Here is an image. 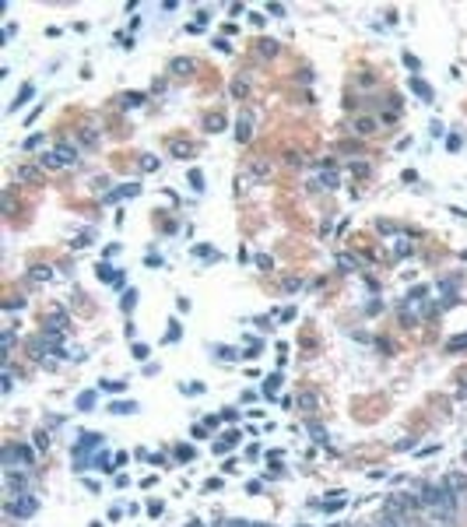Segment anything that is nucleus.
Segmentation results:
<instances>
[{
    "label": "nucleus",
    "instance_id": "f257e3e1",
    "mask_svg": "<svg viewBox=\"0 0 467 527\" xmlns=\"http://www.w3.org/2000/svg\"><path fill=\"white\" fill-rule=\"evenodd\" d=\"M42 162H46V169H67V165H74V162H78V151H74L70 144H56V148H53Z\"/></svg>",
    "mask_w": 467,
    "mask_h": 527
},
{
    "label": "nucleus",
    "instance_id": "f03ea898",
    "mask_svg": "<svg viewBox=\"0 0 467 527\" xmlns=\"http://www.w3.org/2000/svg\"><path fill=\"white\" fill-rule=\"evenodd\" d=\"M352 130H355V137H369V134L380 130V120L376 116H358V120H352Z\"/></svg>",
    "mask_w": 467,
    "mask_h": 527
},
{
    "label": "nucleus",
    "instance_id": "7ed1b4c3",
    "mask_svg": "<svg viewBox=\"0 0 467 527\" xmlns=\"http://www.w3.org/2000/svg\"><path fill=\"white\" fill-rule=\"evenodd\" d=\"M169 74L172 78H186V74H197V60H186V57H176L169 64Z\"/></svg>",
    "mask_w": 467,
    "mask_h": 527
},
{
    "label": "nucleus",
    "instance_id": "20e7f679",
    "mask_svg": "<svg viewBox=\"0 0 467 527\" xmlns=\"http://www.w3.org/2000/svg\"><path fill=\"white\" fill-rule=\"evenodd\" d=\"M169 155H176V158H194V155H197V144H190V141H169Z\"/></svg>",
    "mask_w": 467,
    "mask_h": 527
},
{
    "label": "nucleus",
    "instance_id": "39448f33",
    "mask_svg": "<svg viewBox=\"0 0 467 527\" xmlns=\"http://www.w3.org/2000/svg\"><path fill=\"white\" fill-rule=\"evenodd\" d=\"M222 127H225V116H222V113H208V116H204V130H208V134H214V130H222Z\"/></svg>",
    "mask_w": 467,
    "mask_h": 527
},
{
    "label": "nucleus",
    "instance_id": "423d86ee",
    "mask_svg": "<svg viewBox=\"0 0 467 527\" xmlns=\"http://www.w3.org/2000/svg\"><path fill=\"white\" fill-rule=\"evenodd\" d=\"M228 92H232V95H236V99H242V95H246V92H250V78H242V74H239V78H236V81H232V85H228Z\"/></svg>",
    "mask_w": 467,
    "mask_h": 527
},
{
    "label": "nucleus",
    "instance_id": "0eeeda50",
    "mask_svg": "<svg viewBox=\"0 0 467 527\" xmlns=\"http://www.w3.org/2000/svg\"><path fill=\"white\" fill-rule=\"evenodd\" d=\"M120 106H123V109H134V106H144V95H140V92H126V95L120 99Z\"/></svg>",
    "mask_w": 467,
    "mask_h": 527
},
{
    "label": "nucleus",
    "instance_id": "6e6552de",
    "mask_svg": "<svg viewBox=\"0 0 467 527\" xmlns=\"http://www.w3.org/2000/svg\"><path fill=\"white\" fill-rule=\"evenodd\" d=\"M250 127H253V116L242 113V116H239V134H236V137H239V141H250Z\"/></svg>",
    "mask_w": 467,
    "mask_h": 527
},
{
    "label": "nucleus",
    "instance_id": "1a4fd4ad",
    "mask_svg": "<svg viewBox=\"0 0 467 527\" xmlns=\"http://www.w3.org/2000/svg\"><path fill=\"white\" fill-rule=\"evenodd\" d=\"M256 50H260V57H264V60H270V57H274V53H278V50H281V46H278V43H274V39H264V43H260V46H256Z\"/></svg>",
    "mask_w": 467,
    "mask_h": 527
},
{
    "label": "nucleus",
    "instance_id": "9d476101",
    "mask_svg": "<svg viewBox=\"0 0 467 527\" xmlns=\"http://www.w3.org/2000/svg\"><path fill=\"white\" fill-rule=\"evenodd\" d=\"M250 172H253V176H256V180H264V176H270V165H267V162H260V158H256V162H250Z\"/></svg>",
    "mask_w": 467,
    "mask_h": 527
},
{
    "label": "nucleus",
    "instance_id": "9b49d317",
    "mask_svg": "<svg viewBox=\"0 0 467 527\" xmlns=\"http://www.w3.org/2000/svg\"><path fill=\"white\" fill-rule=\"evenodd\" d=\"M22 180H28V183H39V180H42V172H39V169H32V165H25V169H22Z\"/></svg>",
    "mask_w": 467,
    "mask_h": 527
},
{
    "label": "nucleus",
    "instance_id": "f8f14e48",
    "mask_svg": "<svg viewBox=\"0 0 467 527\" xmlns=\"http://www.w3.org/2000/svg\"><path fill=\"white\" fill-rule=\"evenodd\" d=\"M32 278H36V281H42V278H50V267H32Z\"/></svg>",
    "mask_w": 467,
    "mask_h": 527
},
{
    "label": "nucleus",
    "instance_id": "ddd939ff",
    "mask_svg": "<svg viewBox=\"0 0 467 527\" xmlns=\"http://www.w3.org/2000/svg\"><path fill=\"white\" fill-rule=\"evenodd\" d=\"M190 183H194V187L200 190V187H204V176H200V172H190Z\"/></svg>",
    "mask_w": 467,
    "mask_h": 527
},
{
    "label": "nucleus",
    "instance_id": "4468645a",
    "mask_svg": "<svg viewBox=\"0 0 467 527\" xmlns=\"http://www.w3.org/2000/svg\"><path fill=\"white\" fill-rule=\"evenodd\" d=\"M144 169L151 172V169H158V158H151V155H144Z\"/></svg>",
    "mask_w": 467,
    "mask_h": 527
},
{
    "label": "nucleus",
    "instance_id": "2eb2a0df",
    "mask_svg": "<svg viewBox=\"0 0 467 527\" xmlns=\"http://www.w3.org/2000/svg\"><path fill=\"white\" fill-rule=\"evenodd\" d=\"M28 95H32V88H22V92H18V99H14V106H22V102H25Z\"/></svg>",
    "mask_w": 467,
    "mask_h": 527
}]
</instances>
